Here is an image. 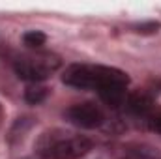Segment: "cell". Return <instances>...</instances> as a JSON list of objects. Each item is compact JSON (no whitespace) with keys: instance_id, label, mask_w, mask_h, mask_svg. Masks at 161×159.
<instances>
[{"instance_id":"cell-7","label":"cell","mask_w":161,"mask_h":159,"mask_svg":"<svg viewBox=\"0 0 161 159\" xmlns=\"http://www.w3.org/2000/svg\"><path fill=\"white\" fill-rule=\"evenodd\" d=\"M47 96H49V88L41 86L40 82L28 84L26 90H25V99H26V103H30V105H40L41 101H45Z\"/></svg>"},{"instance_id":"cell-1","label":"cell","mask_w":161,"mask_h":159,"mask_svg":"<svg viewBox=\"0 0 161 159\" xmlns=\"http://www.w3.org/2000/svg\"><path fill=\"white\" fill-rule=\"evenodd\" d=\"M40 159H80L92 150V140L68 129H49L34 144Z\"/></svg>"},{"instance_id":"cell-9","label":"cell","mask_w":161,"mask_h":159,"mask_svg":"<svg viewBox=\"0 0 161 159\" xmlns=\"http://www.w3.org/2000/svg\"><path fill=\"white\" fill-rule=\"evenodd\" d=\"M159 28H161L159 23H156V21H146V23L137 25V26H135V32H139V34H154V32H158Z\"/></svg>"},{"instance_id":"cell-5","label":"cell","mask_w":161,"mask_h":159,"mask_svg":"<svg viewBox=\"0 0 161 159\" xmlns=\"http://www.w3.org/2000/svg\"><path fill=\"white\" fill-rule=\"evenodd\" d=\"M118 159H161V150L150 146V144L131 142V144L122 146Z\"/></svg>"},{"instance_id":"cell-2","label":"cell","mask_w":161,"mask_h":159,"mask_svg":"<svg viewBox=\"0 0 161 159\" xmlns=\"http://www.w3.org/2000/svg\"><path fill=\"white\" fill-rule=\"evenodd\" d=\"M62 80L77 90H97V94L113 84H129L127 73L99 64H71L66 68Z\"/></svg>"},{"instance_id":"cell-4","label":"cell","mask_w":161,"mask_h":159,"mask_svg":"<svg viewBox=\"0 0 161 159\" xmlns=\"http://www.w3.org/2000/svg\"><path fill=\"white\" fill-rule=\"evenodd\" d=\"M66 118L69 120L73 125L82 127V129H96L99 125H103L105 114L103 111L96 105V103H77L73 107H69L66 111Z\"/></svg>"},{"instance_id":"cell-8","label":"cell","mask_w":161,"mask_h":159,"mask_svg":"<svg viewBox=\"0 0 161 159\" xmlns=\"http://www.w3.org/2000/svg\"><path fill=\"white\" fill-rule=\"evenodd\" d=\"M23 41H25V45L30 47V49H40L41 45H45L47 36H45L41 30H28V32H25Z\"/></svg>"},{"instance_id":"cell-3","label":"cell","mask_w":161,"mask_h":159,"mask_svg":"<svg viewBox=\"0 0 161 159\" xmlns=\"http://www.w3.org/2000/svg\"><path fill=\"white\" fill-rule=\"evenodd\" d=\"M60 66H62V60L54 52H30L17 58L13 64V69L19 79L36 84L49 79L54 71L60 69Z\"/></svg>"},{"instance_id":"cell-6","label":"cell","mask_w":161,"mask_h":159,"mask_svg":"<svg viewBox=\"0 0 161 159\" xmlns=\"http://www.w3.org/2000/svg\"><path fill=\"white\" fill-rule=\"evenodd\" d=\"M125 105L135 116H148L154 109V99L144 92H137L125 99Z\"/></svg>"},{"instance_id":"cell-10","label":"cell","mask_w":161,"mask_h":159,"mask_svg":"<svg viewBox=\"0 0 161 159\" xmlns=\"http://www.w3.org/2000/svg\"><path fill=\"white\" fill-rule=\"evenodd\" d=\"M152 129H154L156 133H159V135H161V112L158 114V116H154V118H152Z\"/></svg>"}]
</instances>
